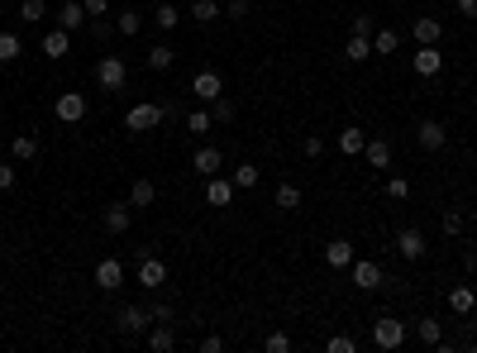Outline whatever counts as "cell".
Returning <instances> with one entry per match:
<instances>
[{
    "label": "cell",
    "instance_id": "28",
    "mask_svg": "<svg viewBox=\"0 0 477 353\" xmlns=\"http://www.w3.org/2000/svg\"><path fill=\"white\" fill-rule=\"evenodd\" d=\"M172 63H177V48H167V43H158V48H148V67H153V72H167Z\"/></svg>",
    "mask_w": 477,
    "mask_h": 353
},
{
    "label": "cell",
    "instance_id": "21",
    "mask_svg": "<svg viewBox=\"0 0 477 353\" xmlns=\"http://www.w3.org/2000/svg\"><path fill=\"white\" fill-rule=\"evenodd\" d=\"M206 201H210V206H229V201H234V181H220V176H210Z\"/></svg>",
    "mask_w": 477,
    "mask_h": 353
},
{
    "label": "cell",
    "instance_id": "50",
    "mask_svg": "<svg viewBox=\"0 0 477 353\" xmlns=\"http://www.w3.org/2000/svg\"><path fill=\"white\" fill-rule=\"evenodd\" d=\"M458 10H463L468 19H477V0H458Z\"/></svg>",
    "mask_w": 477,
    "mask_h": 353
},
{
    "label": "cell",
    "instance_id": "34",
    "mask_svg": "<svg viewBox=\"0 0 477 353\" xmlns=\"http://www.w3.org/2000/svg\"><path fill=\"white\" fill-rule=\"evenodd\" d=\"M177 19H182V10H177V5H167V0L153 10V24H158V29H177Z\"/></svg>",
    "mask_w": 477,
    "mask_h": 353
},
{
    "label": "cell",
    "instance_id": "24",
    "mask_svg": "<svg viewBox=\"0 0 477 353\" xmlns=\"http://www.w3.org/2000/svg\"><path fill=\"white\" fill-rule=\"evenodd\" d=\"M10 153H15V162H29L33 153H38V139H33V134H15V139H10Z\"/></svg>",
    "mask_w": 477,
    "mask_h": 353
},
{
    "label": "cell",
    "instance_id": "39",
    "mask_svg": "<svg viewBox=\"0 0 477 353\" xmlns=\"http://www.w3.org/2000/svg\"><path fill=\"white\" fill-rule=\"evenodd\" d=\"M406 196H411V181H406V176H392V181H387V201H406Z\"/></svg>",
    "mask_w": 477,
    "mask_h": 353
},
{
    "label": "cell",
    "instance_id": "18",
    "mask_svg": "<svg viewBox=\"0 0 477 353\" xmlns=\"http://www.w3.org/2000/svg\"><path fill=\"white\" fill-rule=\"evenodd\" d=\"M449 305H454L458 315H473V310H477V291L468 287V282H463V287H454V291H449Z\"/></svg>",
    "mask_w": 477,
    "mask_h": 353
},
{
    "label": "cell",
    "instance_id": "47",
    "mask_svg": "<svg viewBox=\"0 0 477 353\" xmlns=\"http://www.w3.org/2000/svg\"><path fill=\"white\" fill-rule=\"evenodd\" d=\"M81 5H86V15H105V10H110V0H81Z\"/></svg>",
    "mask_w": 477,
    "mask_h": 353
},
{
    "label": "cell",
    "instance_id": "37",
    "mask_svg": "<svg viewBox=\"0 0 477 353\" xmlns=\"http://www.w3.org/2000/svg\"><path fill=\"white\" fill-rule=\"evenodd\" d=\"M43 15H48V5H43V0H24V5H19V19H24V24H38Z\"/></svg>",
    "mask_w": 477,
    "mask_h": 353
},
{
    "label": "cell",
    "instance_id": "17",
    "mask_svg": "<svg viewBox=\"0 0 477 353\" xmlns=\"http://www.w3.org/2000/svg\"><path fill=\"white\" fill-rule=\"evenodd\" d=\"M86 19H91V15H86V5H81V0H67L63 10H58V24H63L67 33H72V29H81Z\"/></svg>",
    "mask_w": 477,
    "mask_h": 353
},
{
    "label": "cell",
    "instance_id": "2",
    "mask_svg": "<svg viewBox=\"0 0 477 353\" xmlns=\"http://www.w3.org/2000/svg\"><path fill=\"white\" fill-rule=\"evenodd\" d=\"M372 344H377V349H401V344H406V325H401L397 315H377V325H372Z\"/></svg>",
    "mask_w": 477,
    "mask_h": 353
},
{
    "label": "cell",
    "instance_id": "10",
    "mask_svg": "<svg viewBox=\"0 0 477 353\" xmlns=\"http://www.w3.org/2000/svg\"><path fill=\"white\" fill-rule=\"evenodd\" d=\"M382 282H387V277H382V268H377V263H367V258H358V263H353V287L377 291Z\"/></svg>",
    "mask_w": 477,
    "mask_h": 353
},
{
    "label": "cell",
    "instance_id": "6",
    "mask_svg": "<svg viewBox=\"0 0 477 353\" xmlns=\"http://www.w3.org/2000/svg\"><path fill=\"white\" fill-rule=\"evenodd\" d=\"M411 67L420 72V77H439V72H444V53L434 48V43H420V53L411 58Z\"/></svg>",
    "mask_w": 477,
    "mask_h": 353
},
{
    "label": "cell",
    "instance_id": "22",
    "mask_svg": "<svg viewBox=\"0 0 477 353\" xmlns=\"http://www.w3.org/2000/svg\"><path fill=\"white\" fill-rule=\"evenodd\" d=\"M258 181H263V172H258L253 162H238L234 167V191H253Z\"/></svg>",
    "mask_w": 477,
    "mask_h": 353
},
{
    "label": "cell",
    "instance_id": "3",
    "mask_svg": "<svg viewBox=\"0 0 477 353\" xmlns=\"http://www.w3.org/2000/svg\"><path fill=\"white\" fill-rule=\"evenodd\" d=\"M162 125V105H134V110L125 115V129H134V134H148V129Z\"/></svg>",
    "mask_w": 477,
    "mask_h": 353
},
{
    "label": "cell",
    "instance_id": "4",
    "mask_svg": "<svg viewBox=\"0 0 477 353\" xmlns=\"http://www.w3.org/2000/svg\"><path fill=\"white\" fill-rule=\"evenodd\" d=\"M415 144L425 148V153H439V148L449 144V129L439 125V120H420V129H415Z\"/></svg>",
    "mask_w": 477,
    "mask_h": 353
},
{
    "label": "cell",
    "instance_id": "9",
    "mask_svg": "<svg viewBox=\"0 0 477 353\" xmlns=\"http://www.w3.org/2000/svg\"><path fill=\"white\" fill-rule=\"evenodd\" d=\"M58 120H63V125H77V120H86V96H81V91H67V96H58Z\"/></svg>",
    "mask_w": 477,
    "mask_h": 353
},
{
    "label": "cell",
    "instance_id": "12",
    "mask_svg": "<svg viewBox=\"0 0 477 353\" xmlns=\"http://www.w3.org/2000/svg\"><path fill=\"white\" fill-rule=\"evenodd\" d=\"M397 253L401 258H411V263H415V258H425V234H420V229H401V234H397Z\"/></svg>",
    "mask_w": 477,
    "mask_h": 353
},
{
    "label": "cell",
    "instance_id": "30",
    "mask_svg": "<svg viewBox=\"0 0 477 353\" xmlns=\"http://www.w3.org/2000/svg\"><path fill=\"white\" fill-rule=\"evenodd\" d=\"M210 115H215V125H229V120L238 115V105L229 96H215V100H210Z\"/></svg>",
    "mask_w": 477,
    "mask_h": 353
},
{
    "label": "cell",
    "instance_id": "14",
    "mask_svg": "<svg viewBox=\"0 0 477 353\" xmlns=\"http://www.w3.org/2000/svg\"><path fill=\"white\" fill-rule=\"evenodd\" d=\"M115 320H120V330H125V334H139V330H148V320H153V315H148L143 305H125Z\"/></svg>",
    "mask_w": 477,
    "mask_h": 353
},
{
    "label": "cell",
    "instance_id": "1",
    "mask_svg": "<svg viewBox=\"0 0 477 353\" xmlns=\"http://www.w3.org/2000/svg\"><path fill=\"white\" fill-rule=\"evenodd\" d=\"M95 81L105 86V91H125V81H129V67H125V58H100L95 63Z\"/></svg>",
    "mask_w": 477,
    "mask_h": 353
},
{
    "label": "cell",
    "instance_id": "7",
    "mask_svg": "<svg viewBox=\"0 0 477 353\" xmlns=\"http://www.w3.org/2000/svg\"><path fill=\"white\" fill-rule=\"evenodd\" d=\"M162 282H167V263H162V258H153V253H143V263H139V287L158 291Z\"/></svg>",
    "mask_w": 477,
    "mask_h": 353
},
{
    "label": "cell",
    "instance_id": "11",
    "mask_svg": "<svg viewBox=\"0 0 477 353\" xmlns=\"http://www.w3.org/2000/svg\"><path fill=\"white\" fill-rule=\"evenodd\" d=\"M129 225H134V206H129V201H115V206H105V229H110V234H125Z\"/></svg>",
    "mask_w": 477,
    "mask_h": 353
},
{
    "label": "cell",
    "instance_id": "40",
    "mask_svg": "<svg viewBox=\"0 0 477 353\" xmlns=\"http://www.w3.org/2000/svg\"><path fill=\"white\" fill-rule=\"evenodd\" d=\"M325 349H330V353H353L358 344H353V334H334L330 344H325Z\"/></svg>",
    "mask_w": 477,
    "mask_h": 353
},
{
    "label": "cell",
    "instance_id": "42",
    "mask_svg": "<svg viewBox=\"0 0 477 353\" xmlns=\"http://www.w3.org/2000/svg\"><path fill=\"white\" fill-rule=\"evenodd\" d=\"M301 148H305V158H325V139H320V134H310Z\"/></svg>",
    "mask_w": 477,
    "mask_h": 353
},
{
    "label": "cell",
    "instance_id": "19",
    "mask_svg": "<svg viewBox=\"0 0 477 353\" xmlns=\"http://www.w3.org/2000/svg\"><path fill=\"white\" fill-rule=\"evenodd\" d=\"M363 148H367V134L358 125H349L344 134H339V153H349V158H353V153H363Z\"/></svg>",
    "mask_w": 477,
    "mask_h": 353
},
{
    "label": "cell",
    "instance_id": "20",
    "mask_svg": "<svg viewBox=\"0 0 477 353\" xmlns=\"http://www.w3.org/2000/svg\"><path fill=\"white\" fill-rule=\"evenodd\" d=\"M158 201V186L148 181V176H139L134 186H129V206H153Z\"/></svg>",
    "mask_w": 477,
    "mask_h": 353
},
{
    "label": "cell",
    "instance_id": "38",
    "mask_svg": "<svg viewBox=\"0 0 477 353\" xmlns=\"http://www.w3.org/2000/svg\"><path fill=\"white\" fill-rule=\"evenodd\" d=\"M19 58V33H0V63H15Z\"/></svg>",
    "mask_w": 477,
    "mask_h": 353
},
{
    "label": "cell",
    "instance_id": "29",
    "mask_svg": "<svg viewBox=\"0 0 477 353\" xmlns=\"http://www.w3.org/2000/svg\"><path fill=\"white\" fill-rule=\"evenodd\" d=\"M301 206V186H296V181H282V186H277V210H296Z\"/></svg>",
    "mask_w": 477,
    "mask_h": 353
},
{
    "label": "cell",
    "instance_id": "46",
    "mask_svg": "<svg viewBox=\"0 0 477 353\" xmlns=\"http://www.w3.org/2000/svg\"><path fill=\"white\" fill-rule=\"evenodd\" d=\"M10 186H15V167H10V162H0V191H10Z\"/></svg>",
    "mask_w": 477,
    "mask_h": 353
},
{
    "label": "cell",
    "instance_id": "52",
    "mask_svg": "<svg viewBox=\"0 0 477 353\" xmlns=\"http://www.w3.org/2000/svg\"><path fill=\"white\" fill-rule=\"evenodd\" d=\"M0 129H5V120H0Z\"/></svg>",
    "mask_w": 477,
    "mask_h": 353
},
{
    "label": "cell",
    "instance_id": "25",
    "mask_svg": "<svg viewBox=\"0 0 477 353\" xmlns=\"http://www.w3.org/2000/svg\"><path fill=\"white\" fill-rule=\"evenodd\" d=\"M349 63H367L372 58V38H363V33H349Z\"/></svg>",
    "mask_w": 477,
    "mask_h": 353
},
{
    "label": "cell",
    "instance_id": "5",
    "mask_svg": "<svg viewBox=\"0 0 477 353\" xmlns=\"http://www.w3.org/2000/svg\"><path fill=\"white\" fill-rule=\"evenodd\" d=\"M191 91L201 100H215V96H224V81H220V72L215 67H201L196 77H191Z\"/></svg>",
    "mask_w": 477,
    "mask_h": 353
},
{
    "label": "cell",
    "instance_id": "8",
    "mask_svg": "<svg viewBox=\"0 0 477 353\" xmlns=\"http://www.w3.org/2000/svg\"><path fill=\"white\" fill-rule=\"evenodd\" d=\"M120 282H125V263H120V258H100V263H95V287L115 291Z\"/></svg>",
    "mask_w": 477,
    "mask_h": 353
},
{
    "label": "cell",
    "instance_id": "36",
    "mask_svg": "<svg viewBox=\"0 0 477 353\" xmlns=\"http://www.w3.org/2000/svg\"><path fill=\"white\" fill-rule=\"evenodd\" d=\"M148 344H153V349L158 353H167L177 344V334H172V325H158V330H153V334H148Z\"/></svg>",
    "mask_w": 477,
    "mask_h": 353
},
{
    "label": "cell",
    "instance_id": "35",
    "mask_svg": "<svg viewBox=\"0 0 477 353\" xmlns=\"http://www.w3.org/2000/svg\"><path fill=\"white\" fill-rule=\"evenodd\" d=\"M210 125H215V115H210V110H191V115H187V129L196 134V139H201Z\"/></svg>",
    "mask_w": 477,
    "mask_h": 353
},
{
    "label": "cell",
    "instance_id": "33",
    "mask_svg": "<svg viewBox=\"0 0 477 353\" xmlns=\"http://www.w3.org/2000/svg\"><path fill=\"white\" fill-rule=\"evenodd\" d=\"M415 334H420V344H444V330H439V320H429V315L415 325Z\"/></svg>",
    "mask_w": 477,
    "mask_h": 353
},
{
    "label": "cell",
    "instance_id": "45",
    "mask_svg": "<svg viewBox=\"0 0 477 353\" xmlns=\"http://www.w3.org/2000/svg\"><path fill=\"white\" fill-rule=\"evenodd\" d=\"M224 15H229V19H243V15H248V0H229V5H224Z\"/></svg>",
    "mask_w": 477,
    "mask_h": 353
},
{
    "label": "cell",
    "instance_id": "13",
    "mask_svg": "<svg viewBox=\"0 0 477 353\" xmlns=\"http://www.w3.org/2000/svg\"><path fill=\"white\" fill-rule=\"evenodd\" d=\"M220 162H224V153H220V148L201 144V148H196V158H191V167H196L201 176H215V172H220Z\"/></svg>",
    "mask_w": 477,
    "mask_h": 353
},
{
    "label": "cell",
    "instance_id": "31",
    "mask_svg": "<svg viewBox=\"0 0 477 353\" xmlns=\"http://www.w3.org/2000/svg\"><path fill=\"white\" fill-rule=\"evenodd\" d=\"M397 48H401L397 29H372V53H397Z\"/></svg>",
    "mask_w": 477,
    "mask_h": 353
},
{
    "label": "cell",
    "instance_id": "23",
    "mask_svg": "<svg viewBox=\"0 0 477 353\" xmlns=\"http://www.w3.org/2000/svg\"><path fill=\"white\" fill-rule=\"evenodd\" d=\"M43 53H48V58H67V29H63V24L43 33Z\"/></svg>",
    "mask_w": 477,
    "mask_h": 353
},
{
    "label": "cell",
    "instance_id": "41",
    "mask_svg": "<svg viewBox=\"0 0 477 353\" xmlns=\"http://www.w3.org/2000/svg\"><path fill=\"white\" fill-rule=\"evenodd\" d=\"M268 353H291V334H282V330L268 334Z\"/></svg>",
    "mask_w": 477,
    "mask_h": 353
},
{
    "label": "cell",
    "instance_id": "27",
    "mask_svg": "<svg viewBox=\"0 0 477 353\" xmlns=\"http://www.w3.org/2000/svg\"><path fill=\"white\" fill-rule=\"evenodd\" d=\"M115 29L125 33V38H134V33L143 29V15L139 10H120V15H115Z\"/></svg>",
    "mask_w": 477,
    "mask_h": 353
},
{
    "label": "cell",
    "instance_id": "51",
    "mask_svg": "<svg viewBox=\"0 0 477 353\" xmlns=\"http://www.w3.org/2000/svg\"><path fill=\"white\" fill-rule=\"evenodd\" d=\"M0 15H5V0H0Z\"/></svg>",
    "mask_w": 477,
    "mask_h": 353
},
{
    "label": "cell",
    "instance_id": "48",
    "mask_svg": "<svg viewBox=\"0 0 477 353\" xmlns=\"http://www.w3.org/2000/svg\"><path fill=\"white\" fill-rule=\"evenodd\" d=\"M148 315H153V320H158V325H167V320H172V305H153V310H148Z\"/></svg>",
    "mask_w": 477,
    "mask_h": 353
},
{
    "label": "cell",
    "instance_id": "15",
    "mask_svg": "<svg viewBox=\"0 0 477 353\" xmlns=\"http://www.w3.org/2000/svg\"><path fill=\"white\" fill-rule=\"evenodd\" d=\"M325 263H330V268H353V243L349 239H330L325 243Z\"/></svg>",
    "mask_w": 477,
    "mask_h": 353
},
{
    "label": "cell",
    "instance_id": "49",
    "mask_svg": "<svg viewBox=\"0 0 477 353\" xmlns=\"http://www.w3.org/2000/svg\"><path fill=\"white\" fill-rule=\"evenodd\" d=\"M201 349H206V353H220L224 339H220V334H206V339H201Z\"/></svg>",
    "mask_w": 477,
    "mask_h": 353
},
{
    "label": "cell",
    "instance_id": "26",
    "mask_svg": "<svg viewBox=\"0 0 477 353\" xmlns=\"http://www.w3.org/2000/svg\"><path fill=\"white\" fill-rule=\"evenodd\" d=\"M367 162H372V167H387V162H392V144H387V139H367Z\"/></svg>",
    "mask_w": 477,
    "mask_h": 353
},
{
    "label": "cell",
    "instance_id": "44",
    "mask_svg": "<svg viewBox=\"0 0 477 353\" xmlns=\"http://www.w3.org/2000/svg\"><path fill=\"white\" fill-rule=\"evenodd\" d=\"M463 229V215L458 210H444V234H458Z\"/></svg>",
    "mask_w": 477,
    "mask_h": 353
},
{
    "label": "cell",
    "instance_id": "43",
    "mask_svg": "<svg viewBox=\"0 0 477 353\" xmlns=\"http://www.w3.org/2000/svg\"><path fill=\"white\" fill-rule=\"evenodd\" d=\"M372 29H377V24H372V15H353V33H363V38H372Z\"/></svg>",
    "mask_w": 477,
    "mask_h": 353
},
{
    "label": "cell",
    "instance_id": "16",
    "mask_svg": "<svg viewBox=\"0 0 477 353\" xmlns=\"http://www.w3.org/2000/svg\"><path fill=\"white\" fill-rule=\"evenodd\" d=\"M411 33H415V43H439V33H444V24H439L434 15H420V19L411 24Z\"/></svg>",
    "mask_w": 477,
    "mask_h": 353
},
{
    "label": "cell",
    "instance_id": "32",
    "mask_svg": "<svg viewBox=\"0 0 477 353\" xmlns=\"http://www.w3.org/2000/svg\"><path fill=\"white\" fill-rule=\"evenodd\" d=\"M224 10L220 5H215V0H196V5H191V19H196V24H210V19H220Z\"/></svg>",
    "mask_w": 477,
    "mask_h": 353
}]
</instances>
